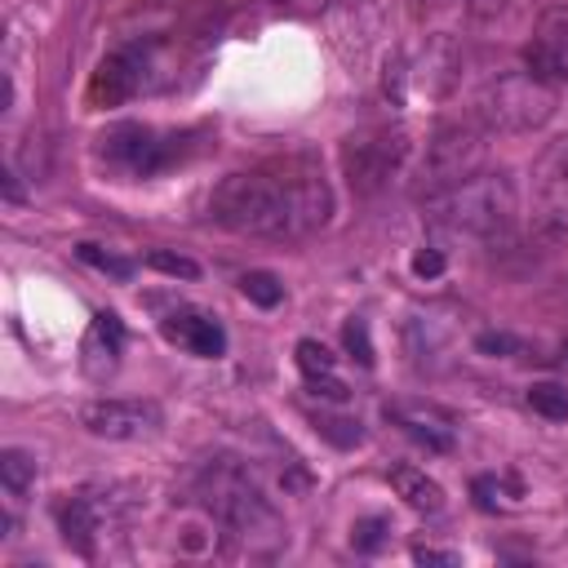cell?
<instances>
[{
    "mask_svg": "<svg viewBox=\"0 0 568 568\" xmlns=\"http://www.w3.org/2000/svg\"><path fill=\"white\" fill-rule=\"evenodd\" d=\"M196 497L227 528V537L240 541L249 555H275L284 546V524H280L271 497L262 493L257 475L240 457L218 453V457L200 462Z\"/></svg>",
    "mask_w": 568,
    "mask_h": 568,
    "instance_id": "cell-2",
    "label": "cell"
},
{
    "mask_svg": "<svg viewBox=\"0 0 568 568\" xmlns=\"http://www.w3.org/2000/svg\"><path fill=\"white\" fill-rule=\"evenodd\" d=\"M475 351H484V356H519L524 351V343L515 338V334H480L475 338Z\"/></svg>",
    "mask_w": 568,
    "mask_h": 568,
    "instance_id": "cell-29",
    "label": "cell"
},
{
    "mask_svg": "<svg viewBox=\"0 0 568 568\" xmlns=\"http://www.w3.org/2000/svg\"><path fill=\"white\" fill-rule=\"evenodd\" d=\"M519 213V196L511 173H475L449 191L427 196V218L449 227V231H466V235H484L497 240L515 227Z\"/></svg>",
    "mask_w": 568,
    "mask_h": 568,
    "instance_id": "cell-3",
    "label": "cell"
},
{
    "mask_svg": "<svg viewBox=\"0 0 568 568\" xmlns=\"http://www.w3.org/2000/svg\"><path fill=\"white\" fill-rule=\"evenodd\" d=\"M147 266L160 271V275H173V280H196V275H200V266H196L191 257L173 253V249H151V253H147Z\"/></svg>",
    "mask_w": 568,
    "mask_h": 568,
    "instance_id": "cell-25",
    "label": "cell"
},
{
    "mask_svg": "<svg viewBox=\"0 0 568 568\" xmlns=\"http://www.w3.org/2000/svg\"><path fill=\"white\" fill-rule=\"evenodd\" d=\"M343 343H347V351H351L365 369H374L378 356H374V338H369V325H365V320H347V325H343Z\"/></svg>",
    "mask_w": 568,
    "mask_h": 568,
    "instance_id": "cell-27",
    "label": "cell"
},
{
    "mask_svg": "<svg viewBox=\"0 0 568 568\" xmlns=\"http://www.w3.org/2000/svg\"><path fill=\"white\" fill-rule=\"evenodd\" d=\"M480 120L497 134H533L555 116V85L524 72H502L480 90Z\"/></svg>",
    "mask_w": 568,
    "mask_h": 568,
    "instance_id": "cell-4",
    "label": "cell"
},
{
    "mask_svg": "<svg viewBox=\"0 0 568 568\" xmlns=\"http://www.w3.org/2000/svg\"><path fill=\"white\" fill-rule=\"evenodd\" d=\"M76 257H81L85 266L112 275V280H134V262L120 257V253H112V249H103V244H90V240H85V244H76Z\"/></svg>",
    "mask_w": 568,
    "mask_h": 568,
    "instance_id": "cell-21",
    "label": "cell"
},
{
    "mask_svg": "<svg viewBox=\"0 0 568 568\" xmlns=\"http://www.w3.org/2000/svg\"><path fill=\"white\" fill-rule=\"evenodd\" d=\"M0 480H6V488L14 497H23L36 484V457L23 453V449H6V453H0Z\"/></svg>",
    "mask_w": 568,
    "mask_h": 568,
    "instance_id": "cell-19",
    "label": "cell"
},
{
    "mask_svg": "<svg viewBox=\"0 0 568 568\" xmlns=\"http://www.w3.org/2000/svg\"><path fill=\"white\" fill-rule=\"evenodd\" d=\"M533 235L546 244L568 240V138H555L533 160Z\"/></svg>",
    "mask_w": 568,
    "mask_h": 568,
    "instance_id": "cell-7",
    "label": "cell"
},
{
    "mask_svg": "<svg viewBox=\"0 0 568 568\" xmlns=\"http://www.w3.org/2000/svg\"><path fill=\"white\" fill-rule=\"evenodd\" d=\"M209 218L227 231L294 244L334 218V191L316 160L284 156L249 173H231L209 196Z\"/></svg>",
    "mask_w": 568,
    "mask_h": 568,
    "instance_id": "cell-1",
    "label": "cell"
},
{
    "mask_svg": "<svg viewBox=\"0 0 568 568\" xmlns=\"http://www.w3.org/2000/svg\"><path fill=\"white\" fill-rule=\"evenodd\" d=\"M240 294L253 303V307H280L284 303V284L271 275V271H249V275H240Z\"/></svg>",
    "mask_w": 568,
    "mask_h": 568,
    "instance_id": "cell-20",
    "label": "cell"
},
{
    "mask_svg": "<svg viewBox=\"0 0 568 568\" xmlns=\"http://www.w3.org/2000/svg\"><path fill=\"white\" fill-rule=\"evenodd\" d=\"M564 360H568V347H564Z\"/></svg>",
    "mask_w": 568,
    "mask_h": 568,
    "instance_id": "cell-36",
    "label": "cell"
},
{
    "mask_svg": "<svg viewBox=\"0 0 568 568\" xmlns=\"http://www.w3.org/2000/svg\"><path fill=\"white\" fill-rule=\"evenodd\" d=\"M391 488H396L413 511H422V515L444 511V488H440L427 471H418V466H396V471H391Z\"/></svg>",
    "mask_w": 568,
    "mask_h": 568,
    "instance_id": "cell-16",
    "label": "cell"
},
{
    "mask_svg": "<svg viewBox=\"0 0 568 568\" xmlns=\"http://www.w3.org/2000/svg\"><path fill=\"white\" fill-rule=\"evenodd\" d=\"M59 528L67 537V546H76L81 555H94V533H98V511L90 497H67L59 506Z\"/></svg>",
    "mask_w": 568,
    "mask_h": 568,
    "instance_id": "cell-17",
    "label": "cell"
},
{
    "mask_svg": "<svg viewBox=\"0 0 568 568\" xmlns=\"http://www.w3.org/2000/svg\"><path fill=\"white\" fill-rule=\"evenodd\" d=\"M81 422L98 440H143L160 431V409L143 400H94L85 404Z\"/></svg>",
    "mask_w": 568,
    "mask_h": 568,
    "instance_id": "cell-10",
    "label": "cell"
},
{
    "mask_svg": "<svg viewBox=\"0 0 568 568\" xmlns=\"http://www.w3.org/2000/svg\"><path fill=\"white\" fill-rule=\"evenodd\" d=\"M316 422V431L329 440V444H338V449H356L360 440H365V431H360V422L356 418H334V413H316L312 418Z\"/></svg>",
    "mask_w": 568,
    "mask_h": 568,
    "instance_id": "cell-23",
    "label": "cell"
},
{
    "mask_svg": "<svg viewBox=\"0 0 568 568\" xmlns=\"http://www.w3.org/2000/svg\"><path fill=\"white\" fill-rule=\"evenodd\" d=\"M147 85V54L143 50H120L112 59H103V67L90 81V103L94 107H120L125 98H134Z\"/></svg>",
    "mask_w": 568,
    "mask_h": 568,
    "instance_id": "cell-12",
    "label": "cell"
},
{
    "mask_svg": "<svg viewBox=\"0 0 568 568\" xmlns=\"http://www.w3.org/2000/svg\"><path fill=\"white\" fill-rule=\"evenodd\" d=\"M524 67L546 85H568V6H550L524 50Z\"/></svg>",
    "mask_w": 568,
    "mask_h": 568,
    "instance_id": "cell-11",
    "label": "cell"
},
{
    "mask_svg": "<svg viewBox=\"0 0 568 568\" xmlns=\"http://www.w3.org/2000/svg\"><path fill=\"white\" fill-rule=\"evenodd\" d=\"M173 138L156 134L151 125H112L103 138H98V160L125 178H151L160 173L169 160H173Z\"/></svg>",
    "mask_w": 568,
    "mask_h": 568,
    "instance_id": "cell-8",
    "label": "cell"
},
{
    "mask_svg": "<svg viewBox=\"0 0 568 568\" xmlns=\"http://www.w3.org/2000/svg\"><path fill=\"white\" fill-rule=\"evenodd\" d=\"M307 391H312V396H325V400H334V404H343V400H347V387H343L334 374L312 378V382H307Z\"/></svg>",
    "mask_w": 568,
    "mask_h": 568,
    "instance_id": "cell-32",
    "label": "cell"
},
{
    "mask_svg": "<svg viewBox=\"0 0 568 568\" xmlns=\"http://www.w3.org/2000/svg\"><path fill=\"white\" fill-rule=\"evenodd\" d=\"M387 533H391V524H387L382 515H365V519L351 524V546H356L360 555H374V550H382Z\"/></svg>",
    "mask_w": 568,
    "mask_h": 568,
    "instance_id": "cell-24",
    "label": "cell"
},
{
    "mask_svg": "<svg viewBox=\"0 0 568 568\" xmlns=\"http://www.w3.org/2000/svg\"><path fill=\"white\" fill-rule=\"evenodd\" d=\"M480 169H484V134L466 120H453L431 134L422 165H418V187L427 196H435V191H449V187L475 178Z\"/></svg>",
    "mask_w": 568,
    "mask_h": 568,
    "instance_id": "cell-6",
    "label": "cell"
},
{
    "mask_svg": "<svg viewBox=\"0 0 568 568\" xmlns=\"http://www.w3.org/2000/svg\"><path fill=\"white\" fill-rule=\"evenodd\" d=\"M382 413H387L409 440H418V444H427V449H435V453H449V449H453V418H449V413H440V409H431V404H413V400H391Z\"/></svg>",
    "mask_w": 568,
    "mask_h": 568,
    "instance_id": "cell-13",
    "label": "cell"
},
{
    "mask_svg": "<svg viewBox=\"0 0 568 568\" xmlns=\"http://www.w3.org/2000/svg\"><path fill=\"white\" fill-rule=\"evenodd\" d=\"M409 156H413L409 134L391 129V125H369L343 143V169H347L351 191H360V196L387 191L409 169Z\"/></svg>",
    "mask_w": 568,
    "mask_h": 568,
    "instance_id": "cell-5",
    "label": "cell"
},
{
    "mask_svg": "<svg viewBox=\"0 0 568 568\" xmlns=\"http://www.w3.org/2000/svg\"><path fill=\"white\" fill-rule=\"evenodd\" d=\"M444 271V253L440 249H431V244H422L418 253H413V275H422V280H435Z\"/></svg>",
    "mask_w": 568,
    "mask_h": 568,
    "instance_id": "cell-30",
    "label": "cell"
},
{
    "mask_svg": "<svg viewBox=\"0 0 568 568\" xmlns=\"http://www.w3.org/2000/svg\"><path fill=\"white\" fill-rule=\"evenodd\" d=\"M329 28H334V45L343 50V59H351V41H356V63H360L369 41L378 36V6L374 0H334Z\"/></svg>",
    "mask_w": 568,
    "mask_h": 568,
    "instance_id": "cell-14",
    "label": "cell"
},
{
    "mask_svg": "<svg viewBox=\"0 0 568 568\" xmlns=\"http://www.w3.org/2000/svg\"><path fill=\"white\" fill-rule=\"evenodd\" d=\"M0 191H6V200H10V204H23V200H28V196H23V187H19V173H14V169L0 173Z\"/></svg>",
    "mask_w": 568,
    "mask_h": 568,
    "instance_id": "cell-34",
    "label": "cell"
},
{
    "mask_svg": "<svg viewBox=\"0 0 568 568\" xmlns=\"http://www.w3.org/2000/svg\"><path fill=\"white\" fill-rule=\"evenodd\" d=\"M382 90H387V98L400 107L404 98H409V63L404 59H387V67H382Z\"/></svg>",
    "mask_w": 568,
    "mask_h": 568,
    "instance_id": "cell-28",
    "label": "cell"
},
{
    "mask_svg": "<svg viewBox=\"0 0 568 568\" xmlns=\"http://www.w3.org/2000/svg\"><path fill=\"white\" fill-rule=\"evenodd\" d=\"M334 351L325 347V343H316V338H303L298 343V369L307 374V378H320V374H334Z\"/></svg>",
    "mask_w": 568,
    "mask_h": 568,
    "instance_id": "cell-26",
    "label": "cell"
},
{
    "mask_svg": "<svg viewBox=\"0 0 568 568\" xmlns=\"http://www.w3.org/2000/svg\"><path fill=\"white\" fill-rule=\"evenodd\" d=\"M413 559L418 564H457L453 550H435V546H413Z\"/></svg>",
    "mask_w": 568,
    "mask_h": 568,
    "instance_id": "cell-33",
    "label": "cell"
},
{
    "mask_svg": "<svg viewBox=\"0 0 568 568\" xmlns=\"http://www.w3.org/2000/svg\"><path fill=\"white\" fill-rule=\"evenodd\" d=\"M165 338H169V343H182V347H187L191 356H200V360H218V356L227 351L222 325L209 320V316H200V312H173V316L165 320Z\"/></svg>",
    "mask_w": 568,
    "mask_h": 568,
    "instance_id": "cell-15",
    "label": "cell"
},
{
    "mask_svg": "<svg viewBox=\"0 0 568 568\" xmlns=\"http://www.w3.org/2000/svg\"><path fill=\"white\" fill-rule=\"evenodd\" d=\"M462 63H466V54H462L457 36L435 32V36H427L418 59L409 63V90L422 94L427 103H444L462 81Z\"/></svg>",
    "mask_w": 568,
    "mask_h": 568,
    "instance_id": "cell-9",
    "label": "cell"
},
{
    "mask_svg": "<svg viewBox=\"0 0 568 568\" xmlns=\"http://www.w3.org/2000/svg\"><path fill=\"white\" fill-rule=\"evenodd\" d=\"M528 404H533V413H541L550 422H564L568 418V387H559V382H533L528 387Z\"/></svg>",
    "mask_w": 568,
    "mask_h": 568,
    "instance_id": "cell-22",
    "label": "cell"
},
{
    "mask_svg": "<svg viewBox=\"0 0 568 568\" xmlns=\"http://www.w3.org/2000/svg\"><path fill=\"white\" fill-rule=\"evenodd\" d=\"M493 493H497L493 480H475V502H480L484 511H497V497H493Z\"/></svg>",
    "mask_w": 568,
    "mask_h": 568,
    "instance_id": "cell-35",
    "label": "cell"
},
{
    "mask_svg": "<svg viewBox=\"0 0 568 568\" xmlns=\"http://www.w3.org/2000/svg\"><path fill=\"white\" fill-rule=\"evenodd\" d=\"M120 347H125L120 316H116V312H98V316H94V329H90V343H85V356H98V360L116 365Z\"/></svg>",
    "mask_w": 568,
    "mask_h": 568,
    "instance_id": "cell-18",
    "label": "cell"
},
{
    "mask_svg": "<svg viewBox=\"0 0 568 568\" xmlns=\"http://www.w3.org/2000/svg\"><path fill=\"white\" fill-rule=\"evenodd\" d=\"M462 6H466V14H471V19L488 23V19H502V14L511 10V0H462Z\"/></svg>",
    "mask_w": 568,
    "mask_h": 568,
    "instance_id": "cell-31",
    "label": "cell"
}]
</instances>
